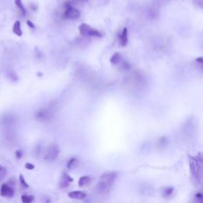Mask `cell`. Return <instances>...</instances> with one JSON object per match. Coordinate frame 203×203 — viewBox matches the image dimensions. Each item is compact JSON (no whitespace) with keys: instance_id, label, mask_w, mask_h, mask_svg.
<instances>
[{"instance_id":"15","label":"cell","mask_w":203,"mask_h":203,"mask_svg":"<svg viewBox=\"0 0 203 203\" xmlns=\"http://www.w3.org/2000/svg\"><path fill=\"white\" fill-rule=\"evenodd\" d=\"M120 60H121V56L120 54L117 53V52L114 53V55L111 56V58H110V62H111L112 64H114V65L117 64L118 63L120 62Z\"/></svg>"},{"instance_id":"9","label":"cell","mask_w":203,"mask_h":203,"mask_svg":"<svg viewBox=\"0 0 203 203\" xmlns=\"http://www.w3.org/2000/svg\"><path fill=\"white\" fill-rule=\"evenodd\" d=\"M12 30H13V33H14V34L17 35L18 37L22 36V33H22V30H21V22L19 21H15L14 23V25H13Z\"/></svg>"},{"instance_id":"12","label":"cell","mask_w":203,"mask_h":203,"mask_svg":"<svg viewBox=\"0 0 203 203\" xmlns=\"http://www.w3.org/2000/svg\"><path fill=\"white\" fill-rule=\"evenodd\" d=\"M90 182V176H82L79 179V186L80 187L85 186L86 185H88Z\"/></svg>"},{"instance_id":"5","label":"cell","mask_w":203,"mask_h":203,"mask_svg":"<svg viewBox=\"0 0 203 203\" xmlns=\"http://www.w3.org/2000/svg\"><path fill=\"white\" fill-rule=\"evenodd\" d=\"M64 15V17L68 18V19L75 20L80 17V12L75 7L69 6L67 7Z\"/></svg>"},{"instance_id":"19","label":"cell","mask_w":203,"mask_h":203,"mask_svg":"<svg viewBox=\"0 0 203 203\" xmlns=\"http://www.w3.org/2000/svg\"><path fill=\"white\" fill-rule=\"evenodd\" d=\"M25 167L28 170H33V169H34V165L31 163H26L25 165Z\"/></svg>"},{"instance_id":"20","label":"cell","mask_w":203,"mask_h":203,"mask_svg":"<svg viewBox=\"0 0 203 203\" xmlns=\"http://www.w3.org/2000/svg\"><path fill=\"white\" fill-rule=\"evenodd\" d=\"M15 155L17 159H21L22 156V151L21 150H17L15 152Z\"/></svg>"},{"instance_id":"3","label":"cell","mask_w":203,"mask_h":203,"mask_svg":"<svg viewBox=\"0 0 203 203\" xmlns=\"http://www.w3.org/2000/svg\"><path fill=\"white\" fill-rule=\"evenodd\" d=\"M79 33L83 36H90V37H102V33L98 29L91 27L86 23H82L79 27Z\"/></svg>"},{"instance_id":"2","label":"cell","mask_w":203,"mask_h":203,"mask_svg":"<svg viewBox=\"0 0 203 203\" xmlns=\"http://www.w3.org/2000/svg\"><path fill=\"white\" fill-rule=\"evenodd\" d=\"M202 162L197 157H190V169L192 176L197 181L200 182L202 179Z\"/></svg>"},{"instance_id":"14","label":"cell","mask_w":203,"mask_h":203,"mask_svg":"<svg viewBox=\"0 0 203 203\" xmlns=\"http://www.w3.org/2000/svg\"><path fill=\"white\" fill-rule=\"evenodd\" d=\"M21 199L22 203H32V202L34 200V196L33 195L23 194V195H21Z\"/></svg>"},{"instance_id":"7","label":"cell","mask_w":203,"mask_h":203,"mask_svg":"<svg viewBox=\"0 0 203 203\" xmlns=\"http://www.w3.org/2000/svg\"><path fill=\"white\" fill-rule=\"evenodd\" d=\"M36 118L38 120L41 121H45L48 120L50 118V113L48 112V110H45V109H42V110H38L36 112Z\"/></svg>"},{"instance_id":"8","label":"cell","mask_w":203,"mask_h":203,"mask_svg":"<svg viewBox=\"0 0 203 203\" xmlns=\"http://www.w3.org/2000/svg\"><path fill=\"white\" fill-rule=\"evenodd\" d=\"M72 182V179L71 178V176H68V174H64L62 177L60 178L59 183H60V186L62 188H65L67 186H68L70 182Z\"/></svg>"},{"instance_id":"16","label":"cell","mask_w":203,"mask_h":203,"mask_svg":"<svg viewBox=\"0 0 203 203\" xmlns=\"http://www.w3.org/2000/svg\"><path fill=\"white\" fill-rule=\"evenodd\" d=\"M14 3L16 4V6L19 8V10L22 12V14H24V15L26 14V11H25L24 6L22 4V1L21 0H14Z\"/></svg>"},{"instance_id":"22","label":"cell","mask_w":203,"mask_h":203,"mask_svg":"<svg viewBox=\"0 0 203 203\" xmlns=\"http://www.w3.org/2000/svg\"><path fill=\"white\" fill-rule=\"evenodd\" d=\"M195 197H196L197 198H198V199H199L200 201H202V197L203 196H202V194L201 193H198L196 195H195Z\"/></svg>"},{"instance_id":"13","label":"cell","mask_w":203,"mask_h":203,"mask_svg":"<svg viewBox=\"0 0 203 203\" xmlns=\"http://www.w3.org/2000/svg\"><path fill=\"white\" fill-rule=\"evenodd\" d=\"M78 159L77 158H72L68 162V170H72V169L76 168L77 165H78Z\"/></svg>"},{"instance_id":"4","label":"cell","mask_w":203,"mask_h":203,"mask_svg":"<svg viewBox=\"0 0 203 203\" xmlns=\"http://www.w3.org/2000/svg\"><path fill=\"white\" fill-rule=\"evenodd\" d=\"M60 154V148L57 145H51L46 151L45 155V159L48 162L55 161L58 158Z\"/></svg>"},{"instance_id":"23","label":"cell","mask_w":203,"mask_h":203,"mask_svg":"<svg viewBox=\"0 0 203 203\" xmlns=\"http://www.w3.org/2000/svg\"><path fill=\"white\" fill-rule=\"evenodd\" d=\"M196 61H197V62L202 63L203 62V58L202 57V56H200V57H198V58L196 59Z\"/></svg>"},{"instance_id":"18","label":"cell","mask_w":203,"mask_h":203,"mask_svg":"<svg viewBox=\"0 0 203 203\" xmlns=\"http://www.w3.org/2000/svg\"><path fill=\"white\" fill-rule=\"evenodd\" d=\"M19 181H20V183L22 186H25V187H29V185H28V183L25 181V179L24 176H22V175L19 176Z\"/></svg>"},{"instance_id":"1","label":"cell","mask_w":203,"mask_h":203,"mask_svg":"<svg viewBox=\"0 0 203 203\" xmlns=\"http://www.w3.org/2000/svg\"><path fill=\"white\" fill-rule=\"evenodd\" d=\"M117 174L116 172H106L101 176L99 182L98 184V190L102 192H107L109 191L111 186H113L115 179L117 178Z\"/></svg>"},{"instance_id":"24","label":"cell","mask_w":203,"mask_h":203,"mask_svg":"<svg viewBox=\"0 0 203 203\" xmlns=\"http://www.w3.org/2000/svg\"><path fill=\"white\" fill-rule=\"evenodd\" d=\"M3 167L2 166H0V172H3Z\"/></svg>"},{"instance_id":"17","label":"cell","mask_w":203,"mask_h":203,"mask_svg":"<svg viewBox=\"0 0 203 203\" xmlns=\"http://www.w3.org/2000/svg\"><path fill=\"white\" fill-rule=\"evenodd\" d=\"M174 191V188L173 187H167L164 189V190L163 191V197H168L172 194Z\"/></svg>"},{"instance_id":"10","label":"cell","mask_w":203,"mask_h":203,"mask_svg":"<svg viewBox=\"0 0 203 203\" xmlns=\"http://www.w3.org/2000/svg\"><path fill=\"white\" fill-rule=\"evenodd\" d=\"M68 196L74 199H83L86 197V194L82 191H72L68 193Z\"/></svg>"},{"instance_id":"11","label":"cell","mask_w":203,"mask_h":203,"mask_svg":"<svg viewBox=\"0 0 203 203\" xmlns=\"http://www.w3.org/2000/svg\"><path fill=\"white\" fill-rule=\"evenodd\" d=\"M120 43L121 46H125L128 43V29L125 27L120 36Z\"/></svg>"},{"instance_id":"21","label":"cell","mask_w":203,"mask_h":203,"mask_svg":"<svg viewBox=\"0 0 203 203\" xmlns=\"http://www.w3.org/2000/svg\"><path fill=\"white\" fill-rule=\"evenodd\" d=\"M27 25H29V27L32 28V29H34L35 28V25H33V23L31 21H29V20H28L27 21Z\"/></svg>"},{"instance_id":"6","label":"cell","mask_w":203,"mask_h":203,"mask_svg":"<svg viewBox=\"0 0 203 203\" xmlns=\"http://www.w3.org/2000/svg\"><path fill=\"white\" fill-rule=\"evenodd\" d=\"M0 195L2 197L7 198H12L14 195V190L11 186L7 185V183H4L1 186L0 189Z\"/></svg>"}]
</instances>
